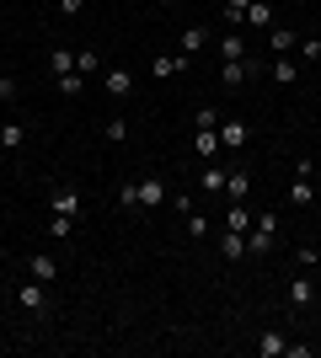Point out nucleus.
Instances as JSON below:
<instances>
[{
	"label": "nucleus",
	"instance_id": "nucleus-37",
	"mask_svg": "<svg viewBox=\"0 0 321 358\" xmlns=\"http://www.w3.org/2000/svg\"><path fill=\"white\" fill-rule=\"evenodd\" d=\"M316 38H321V32H316Z\"/></svg>",
	"mask_w": 321,
	"mask_h": 358
},
{
	"label": "nucleus",
	"instance_id": "nucleus-18",
	"mask_svg": "<svg viewBox=\"0 0 321 358\" xmlns=\"http://www.w3.org/2000/svg\"><path fill=\"white\" fill-rule=\"evenodd\" d=\"M193 150H199L204 161H214V155H220V129H199V134H193Z\"/></svg>",
	"mask_w": 321,
	"mask_h": 358
},
{
	"label": "nucleus",
	"instance_id": "nucleus-23",
	"mask_svg": "<svg viewBox=\"0 0 321 358\" xmlns=\"http://www.w3.org/2000/svg\"><path fill=\"white\" fill-rule=\"evenodd\" d=\"M32 278H38V284H54V278H59V262H54V257H32Z\"/></svg>",
	"mask_w": 321,
	"mask_h": 358
},
{
	"label": "nucleus",
	"instance_id": "nucleus-7",
	"mask_svg": "<svg viewBox=\"0 0 321 358\" xmlns=\"http://www.w3.org/2000/svg\"><path fill=\"white\" fill-rule=\"evenodd\" d=\"M102 86H107V96H113V102H123V96H134V75H129V70H107Z\"/></svg>",
	"mask_w": 321,
	"mask_h": 358
},
{
	"label": "nucleus",
	"instance_id": "nucleus-21",
	"mask_svg": "<svg viewBox=\"0 0 321 358\" xmlns=\"http://www.w3.org/2000/svg\"><path fill=\"white\" fill-rule=\"evenodd\" d=\"M220 59H246V38L241 32H225V38H220Z\"/></svg>",
	"mask_w": 321,
	"mask_h": 358
},
{
	"label": "nucleus",
	"instance_id": "nucleus-4",
	"mask_svg": "<svg viewBox=\"0 0 321 358\" xmlns=\"http://www.w3.org/2000/svg\"><path fill=\"white\" fill-rule=\"evenodd\" d=\"M246 118H220V150H241L246 145Z\"/></svg>",
	"mask_w": 321,
	"mask_h": 358
},
{
	"label": "nucleus",
	"instance_id": "nucleus-26",
	"mask_svg": "<svg viewBox=\"0 0 321 358\" xmlns=\"http://www.w3.org/2000/svg\"><path fill=\"white\" fill-rule=\"evenodd\" d=\"M102 139H107V145H123V139H129V123H123V118H107L102 123Z\"/></svg>",
	"mask_w": 321,
	"mask_h": 358
},
{
	"label": "nucleus",
	"instance_id": "nucleus-38",
	"mask_svg": "<svg viewBox=\"0 0 321 358\" xmlns=\"http://www.w3.org/2000/svg\"><path fill=\"white\" fill-rule=\"evenodd\" d=\"M166 6H171V0H166Z\"/></svg>",
	"mask_w": 321,
	"mask_h": 358
},
{
	"label": "nucleus",
	"instance_id": "nucleus-2",
	"mask_svg": "<svg viewBox=\"0 0 321 358\" xmlns=\"http://www.w3.org/2000/svg\"><path fill=\"white\" fill-rule=\"evenodd\" d=\"M16 305H22V310H27V315H43V310H48V284H38V278H27V284L16 289Z\"/></svg>",
	"mask_w": 321,
	"mask_h": 358
},
{
	"label": "nucleus",
	"instance_id": "nucleus-15",
	"mask_svg": "<svg viewBox=\"0 0 321 358\" xmlns=\"http://www.w3.org/2000/svg\"><path fill=\"white\" fill-rule=\"evenodd\" d=\"M294 43H300V32H294V27H268V48H273V54H290Z\"/></svg>",
	"mask_w": 321,
	"mask_h": 358
},
{
	"label": "nucleus",
	"instance_id": "nucleus-19",
	"mask_svg": "<svg viewBox=\"0 0 321 358\" xmlns=\"http://www.w3.org/2000/svg\"><path fill=\"white\" fill-rule=\"evenodd\" d=\"M225 230H241L246 236V230H252V209H246V203H230L225 209Z\"/></svg>",
	"mask_w": 321,
	"mask_h": 358
},
{
	"label": "nucleus",
	"instance_id": "nucleus-25",
	"mask_svg": "<svg viewBox=\"0 0 321 358\" xmlns=\"http://www.w3.org/2000/svg\"><path fill=\"white\" fill-rule=\"evenodd\" d=\"M48 70H54V75H70V70H76V54H70V48H54V54H48Z\"/></svg>",
	"mask_w": 321,
	"mask_h": 358
},
{
	"label": "nucleus",
	"instance_id": "nucleus-8",
	"mask_svg": "<svg viewBox=\"0 0 321 358\" xmlns=\"http://www.w3.org/2000/svg\"><path fill=\"white\" fill-rule=\"evenodd\" d=\"M48 209H54V214H70V220H76V214H80V193H76V187H54Z\"/></svg>",
	"mask_w": 321,
	"mask_h": 358
},
{
	"label": "nucleus",
	"instance_id": "nucleus-32",
	"mask_svg": "<svg viewBox=\"0 0 321 358\" xmlns=\"http://www.w3.org/2000/svg\"><path fill=\"white\" fill-rule=\"evenodd\" d=\"M54 11H59V16H80V11H86V0H54Z\"/></svg>",
	"mask_w": 321,
	"mask_h": 358
},
{
	"label": "nucleus",
	"instance_id": "nucleus-34",
	"mask_svg": "<svg viewBox=\"0 0 321 358\" xmlns=\"http://www.w3.org/2000/svg\"><path fill=\"white\" fill-rule=\"evenodd\" d=\"M294 48H300L306 59H321V38H300V43H294Z\"/></svg>",
	"mask_w": 321,
	"mask_h": 358
},
{
	"label": "nucleus",
	"instance_id": "nucleus-36",
	"mask_svg": "<svg viewBox=\"0 0 321 358\" xmlns=\"http://www.w3.org/2000/svg\"><path fill=\"white\" fill-rule=\"evenodd\" d=\"M0 102H16V80L11 75H0Z\"/></svg>",
	"mask_w": 321,
	"mask_h": 358
},
{
	"label": "nucleus",
	"instance_id": "nucleus-29",
	"mask_svg": "<svg viewBox=\"0 0 321 358\" xmlns=\"http://www.w3.org/2000/svg\"><path fill=\"white\" fill-rule=\"evenodd\" d=\"M187 236H193V241H209V214H187Z\"/></svg>",
	"mask_w": 321,
	"mask_h": 358
},
{
	"label": "nucleus",
	"instance_id": "nucleus-5",
	"mask_svg": "<svg viewBox=\"0 0 321 358\" xmlns=\"http://www.w3.org/2000/svg\"><path fill=\"white\" fill-rule=\"evenodd\" d=\"M220 80H225L230 91L246 86V80H252V59H220Z\"/></svg>",
	"mask_w": 321,
	"mask_h": 358
},
{
	"label": "nucleus",
	"instance_id": "nucleus-24",
	"mask_svg": "<svg viewBox=\"0 0 321 358\" xmlns=\"http://www.w3.org/2000/svg\"><path fill=\"white\" fill-rule=\"evenodd\" d=\"M76 70L86 75V80H92V75L102 70V54H97V48H80V54H76Z\"/></svg>",
	"mask_w": 321,
	"mask_h": 358
},
{
	"label": "nucleus",
	"instance_id": "nucleus-16",
	"mask_svg": "<svg viewBox=\"0 0 321 358\" xmlns=\"http://www.w3.org/2000/svg\"><path fill=\"white\" fill-rule=\"evenodd\" d=\"M246 22H252V27H273V0H252V6H246Z\"/></svg>",
	"mask_w": 321,
	"mask_h": 358
},
{
	"label": "nucleus",
	"instance_id": "nucleus-14",
	"mask_svg": "<svg viewBox=\"0 0 321 358\" xmlns=\"http://www.w3.org/2000/svg\"><path fill=\"white\" fill-rule=\"evenodd\" d=\"M284 348H290V337H284V331H262V337H257V353H262V358H284Z\"/></svg>",
	"mask_w": 321,
	"mask_h": 358
},
{
	"label": "nucleus",
	"instance_id": "nucleus-10",
	"mask_svg": "<svg viewBox=\"0 0 321 358\" xmlns=\"http://www.w3.org/2000/svg\"><path fill=\"white\" fill-rule=\"evenodd\" d=\"M220 257H225V262H241L246 257V236L241 230H225V236H220Z\"/></svg>",
	"mask_w": 321,
	"mask_h": 358
},
{
	"label": "nucleus",
	"instance_id": "nucleus-22",
	"mask_svg": "<svg viewBox=\"0 0 321 358\" xmlns=\"http://www.w3.org/2000/svg\"><path fill=\"white\" fill-rule=\"evenodd\" d=\"M22 139H27V129H22V123H0V150H22Z\"/></svg>",
	"mask_w": 321,
	"mask_h": 358
},
{
	"label": "nucleus",
	"instance_id": "nucleus-27",
	"mask_svg": "<svg viewBox=\"0 0 321 358\" xmlns=\"http://www.w3.org/2000/svg\"><path fill=\"white\" fill-rule=\"evenodd\" d=\"M204 193H225V171L204 161Z\"/></svg>",
	"mask_w": 321,
	"mask_h": 358
},
{
	"label": "nucleus",
	"instance_id": "nucleus-28",
	"mask_svg": "<svg viewBox=\"0 0 321 358\" xmlns=\"http://www.w3.org/2000/svg\"><path fill=\"white\" fill-rule=\"evenodd\" d=\"M48 236H54V241L76 236V220H70V214H54V220H48Z\"/></svg>",
	"mask_w": 321,
	"mask_h": 358
},
{
	"label": "nucleus",
	"instance_id": "nucleus-3",
	"mask_svg": "<svg viewBox=\"0 0 321 358\" xmlns=\"http://www.w3.org/2000/svg\"><path fill=\"white\" fill-rule=\"evenodd\" d=\"M316 203V182H311V171H294L290 182V209H311Z\"/></svg>",
	"mask_w": 321,
	"mask_h": 358
},
{
	"label": "nucleus",
	"instance_id": "nucleus-30",
	"mask_svg": "<svg viewBox=\"0 0 321 358\" xmlns=\"http://www.w3.org/2000/svg\"><path fill=\"white\" fill-rule=\"evenodd\" d=\"M246 6H252V0H225V22H230V27H241V22H246Z\"/></svg>",
	"mask_w": 321,
	"mask_h": 358
},
{
	"label": "nucleus",
	"instance_id": "nucleus-11",
	"mask_svg": "<svg viewBox=\"0 0 321 358\" xmlns=\"http://www.w3.org/2000/svg\"><path fill=\"white\" fill-rule=\"evenodd\" d=\"M161 198H166V187L155 177H139V209H161Z\"/></svg>",
	"mask_w": 321,
	"mask_h": 358
},
{
	"label": "nucleus",
	"instance_id": "nucleus-12",
	"mask_svg": "<svg viewBox=\"0 0 321 358\" xmlns=\"http://www.w3.org/2000/svg\"><path fill=\"white\" fill-rule=\"evenodd\" d=\"M54 86H59V96H64V102H76L80 91H86V75H80V70H70V75H54Z\"/></svg>",
	"mask_w": 321,
	"mask_h": 358
},
{
	"label": "nucleus",
	"instance_id": "nucleus-17",
	"mask_svg": "<svg viewBox=\"0 0 321 358\" xmlns=\"http://www.w3.org/2000/svg\"><path fill=\"white\" fill-rule=\"evenodd\" d=\"M246 187H252L246 171H225V198H230V203H246Z\"/></svg>",
	"mask_w": 321,
	"mask_h": 358
},
{
	"label": "nucleus",
	"instance_id": "nucleus-35",
	"mask_svg": "<svg viewBox=\"0 0 321 358\" xmlns=\"http://www.w3.org/2000/svg\"><path fill=\"white\" fill-rule=\"evenodd\" d=\"M199 129H220V113H214V107H199Z\"/></svg>",
	"mask_w": 321,
	"mask_h": 358
},
{
	"label": "nucleus",
	"instance_id": "nucleus-33",
	"mask_svg": "<svg viewBox=\"0 0 321 358\" xmlns=\"http://www.w3.org/2000/svg\"><path fill=\"white\" fill-rule=\"evenodd\" d=\"M294 262H300V268H316L321 252H316V246H300V252H294Z\"/></svg>",
	"mask_w": 321,
	"mask_h": 358
},
{
	"label": "nucleus",
	"instance_id": "nucleus-39",
	"mask_svg": "<svg viewBox=\"0 0 321 358\" xmlns=\"http://www.w3.org/2000/svg\"><path fill=\"white\" fill-rule=\"evenodd\" d=\"M0 75H6V70H0Z\"/></svg>",
	"mask_w": 321,
	"mask_h": 358
},
{
	"label": "nucleus",
	"instance_id": "nucleus-20",
	"mask_svg": "<svg viewBox=\"0 0 321 358\" xmlns=\"http://www.w3.org/2000/svg\"><path fill=\"white\" fill-rule=\"evenodd\" d=\"M311 299H316V284H311L306 273H300V278H290V305H311Z\"/></svg>",
	"mask_w": 321,
	"mask_h": 358
},
{
	"label": "nucleus",
	"instance_id": "nucleus-9",
	"mask_svg": "<svg viewBox=\"0 0 321 358\" xmlns=\"http://www.w3.org/2000/svg\"><path fill=\"white\" fill-rule=\"evenodd\" d=\"M268 75H273V86H300V70H294L290 54H273V70Z\"/></svg>",
	"mask_w": 321,
	"mask_h": 358
},
{
	"label": "nucleus",
	"instance_id": "nucleus-1",
	"mask_svg": "<svg viewBox=\"0 0 321 358\" xmlns=\"http://www.w3.org/2000/svg\"><path fill=\"white\" fill-rule=\"evenodd\" d=\"M278 241V214H252V230H246V257H268Z\"/></svg>",
	"mask_w": 321,
	"mask_h": 358
},
{
	"label": "nucleus",
	"instance_id": "nucleus-31",
	"mask_svg": "<svg viewBox=\"0 0 321 358\" xmlns=\"http://www.w3.org/2000/svg\"><path fill=\"white\" fill-rule=\"evenodd\" d=\"M118 209H139V182H123L118 187Z\"/></svg>",
	"mask_w": 321,
	"mask_h": 358
},
{
	"label": "nucleus",
	"instance_id": "nucleus-6",
	"mask_svg": "<svg viewBox=\"0 0 321 358\" xmlns=\"http://www.w3.org/2000/svg\"><path fill=\"white\" fill-rule=\"evenodd\" d=\"M183 70H187V54H155V59H150L155 80H171V75H183Z\"/></svg>",
	"mask_w": 321,
	"mask_h": 358
},
{
	"label": "nucleus",
	"instance_id": "nucleus-13",
	"mask_svg": "<svg viewBox=\"0 0 321 358\" xmlns=\"http://www.w3.org/2000/svg\"><path fill=\"white\" fill-rule=\"evenodd\" d=\"M204 43H209V32H204V27H183V38H177V54H187V59H193Z\"/></svg>",
	"mask_w": 321,
	"mask_h": 358
}]
</instances>
